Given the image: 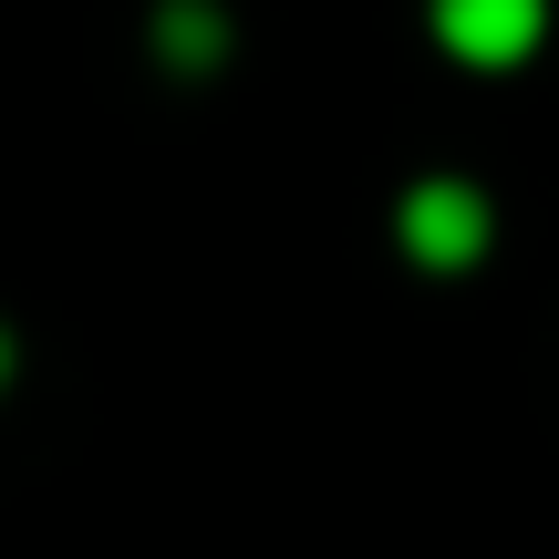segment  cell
<instances>
[{"label":"cell","instance_id":"cell-1","mask_svg":"<svg viewBox=\"0 0 559 559\" xmlns=\"http://www.w3.org/2000/svg\"><path fill=\"white\" fill-rule=\"evenodd\" d=\"M549 32V0H436V41L456 62H477V73H508V62H528Z\"/></svg>","mask_w":559,"mask_h":559},{"label":"cell","instance_id":"cell-2","mask_svg":"<svg viewBox=\"0 0 559 559\" xmlns=\"http://www.w3.org/2000/svg\"><path fill=\"white\" fill-rule=\"evenodd\" d=\"M404 249H415L425 270H466L487 249V198L466 177H425L415 198H404Z\"/></svg>","mask_w":559,"mask_h":559},{"label":"cell","instance_id":"cell-3","mask_svg":"<svg viewBox=\"0 0 559 559\" xmlns=\"http://www.w3.org/2000/svg\"><path fill=\"white\" fill-rule=\"evenodd\" d=\"M156 32H166V52H177L187 73H207V62H218V41H228V32H218V11H198V0H177Z\"/></svg>","mask_w":559,"mask_h":559},{"label":"cell","instance_id":"cell-4","mask_svg":"<svg viewBox=\"0 0 559 559\" xmlns=\"http://www.w3.org/2000/svg\"><path fill=\"white\" fill-rule=\"evenodd\" d=\"M0 373H11V342H0Z\"/></svg>","mask_w":559,"mask_h":559}]
</instances>
